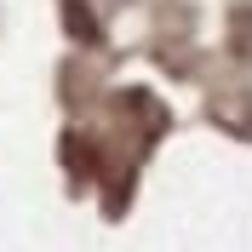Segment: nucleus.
Instances as JSON below:
<instances>
[{"label": "nucleus", "instance_id": "obj_1", "mask_svg": "<svg viewBox=\"0 0 252 252\" xmlns=\"http://www.w3.org/2000/svg\"><path fill=\"white\" fill-rule=\"evenodd\" d=\"M63 29L75 40H97V17L86 12V0H63Z\"/></svg>", "mask_w": 252, "mask_h": 252}]
</instances>
